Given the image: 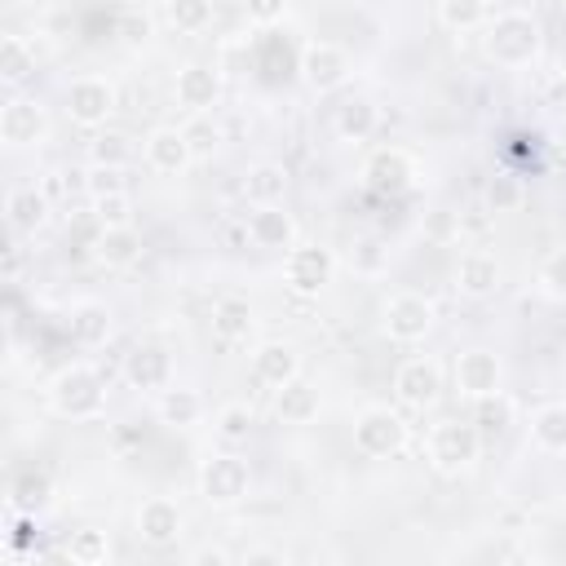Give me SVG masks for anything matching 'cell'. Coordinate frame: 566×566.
I'll return each instance as SVG.
<instances>
[{"label":"cell","mask_w":566,"mask_h":566,"mask_svg":"<svg viewBox=\"0 0 566 566\" xmlns=\"http://www.w3.org/2000/svg\"><path fill=\"white\" fill-rule=\"evenodd\" d=\"M535 49H539V27H535L531 13L509 9V13H495V18H491V27H486V53H491L495 62L522 66V62L535 57Z\"/></svg>","instance_id":"cell-1"},{"label":"cell","mask_w":566,"mask_h":566,"mask_svg":"<svg viewBox=\"0 0 566 566\" xmlns=\"http://www.w3.org/2000/svg\"><path fill=\"white\" fill-rule=\"evenodd\" d=\"M4 212H9V226L13 230H40L44 217H49V199H44L40 186H18V190H9Z\"/></svg>","instance_id":"cell-24"},{"label":"cell","mask_w":566,"mask_h":566,"mask_svg":"<svg viewBox=\"0 0 566 566\" xmlns=\"http://www.w3.org/2000/svg\"><path fill=\"white\" fill-rule=\"evenodd\" d=\"M66 111H71V119L80 128H102L106 115L115 111V88L102 75H80L66 88Z\"/></svg>","instance_id":"cell-5"},{"label":"cell","mask_w":566,"mask_h":566,"mask_svg":"<svg viewBox=\"0 0 566 566\" xmlns=\"http://www.w3.org/2000/svg\"><path fill=\"white\" fill-rule=\"evenodd\" d=\"M248 332H252V305L243 296H221L212 305V336L221 345H239L248 340Z\"/></svg>","instance_id":"cell-21"},{"label":"cell","mask_w":566,"mask_h":566,"mask_svg":"<svg viewBox=\"0 0 566 566\" xmlns=\"http://www.w3.org/2000/svg\"><path fill=\"white\" fill-rule=\"evenodd\" d=\"M35 71V49L22 40V35H4L0 40V75L9 80V84H18V80H27Z\"/></svg>","instance_id":"cell-28"},{"label":"cell","mask_w":566,"mask_h":566,"mask_svg":"<svg viewBox=\"0 0 566 566\" xmlns=\"http://www.w3.org/2000/svg\"><path fill=\"white\" fill-rule=\"evenodd\" d=\"M486 212L491 217H500V212H517L522 203H526V186L517 181V177H509V172H495L491 181H486Z\"/></svg>","instance_id":"cell-29"},{"label":"cell","mask_w":566,"mask_h":566,"mask_svg":"<svg viewBox=\"0 0 566 566\" xmlns=\"http://www.w3.org/2000/svg\"><path fill=\"white\" fill-rule=\"evenodd\" d=\"M199 491L212 504H234L248 495V464L239 455H212L199 469Z\"/></svg>","instance_id":"cell-7"},{"label":"cell","mask_w":566,"mask_h":566,"mask_svg":"<svg viewBox=\"0 0 566 566\" xmlns=\"http://www.w3.org/2000/svg\"><path fill=\"white\" fill-rule=\"evenodd\" d=\"M402 442H407V424L389 407H367L354 420V447L363 455H394V451H402Z\"/></svg>","instance_id":"cell-4"},{"label":"cell","mask_w":566,"mask_h":566,"mask_svg":"<svg viewBox=\"0 0 566 566\" xmlns=\"http://www.w3.org/2000/svg\"><path fill=\"white\" fill-rule=\"evenodd\" d=\"M190 159H195V155H190L181 128H155V133L146 137V164H150L155 172H168V177H172V172H181Z\"/></svg>","instance_id":"cell-17"},{"label":"cell","mask_w":566,"mask_h":566,"mask_svg":"<svg viewBox=\"0 0 566 566\" xmlns=\"http://www.w3.org/2000/svg\"><path fill=\"white\" fill-rule=\"evenodd\" d=\"M394 394H398V402L411 407V411L433 407L438 394H442V371H438V363H433V358H407V363L394 371Z\"/></svg>","instance_id":"cell-6"},{"label":"cell","mask_w":566,"mask_h":566,"mask_svg":"<svg viewBox=\"0 0 566 566\" xmlns=\"http://www.w3.org/2000/svg\"><path fill=\"white\" fill-rule=\"evenodd\" d=\"M84 186H88V195H93V199L128 195V190H124V172H119V168H93V172L84 177Z\"/></svg>","instance_id":"cell-40"},{"label":"cell","mask_w":566,"mask_h":566,"mask_svg":"<svg viewBox=\"0 0 566 566\" xmlns=\"http://www.w3.org/2000/svg\"><path fill=\"white\" fill-rule=\"evenodd\" d=\"M354 265H358V270H380V265H385V248H380L376 239H363V243L354 248Z\"/></svg>","instance_id":"cell-44"},{"label":"cell","mask_w":566,"mask_h":566,"mask_svg":"<svg viewBox=\"0 0 566 566\" xmlns=\"http://www.w3.org/2000/svg\"><path fill=\"white\" fill-rule=\"evenodd\" d=\"M332 270H336V261H332L327 248H292V256H287V287L296 296H314L332 279Z\"/></svg>","instance_id":"cell-13"},{"label":"cell","mask_w":566,"mask_h":566,"mask_svg":"<svg viewBox=\"0 0 566 566\" xmlns=\"http://www.w3.org/2000/svg\"><path fill=\"white\" fill-rule=\"evenodd\" d=\"M371 128H376V106H371V102L354 97V102H345V106L336 111V133H340L345 142H363Z\"/></svg>","instance_id":"cell-30"},{"label":"cell","mask_w":566,"mask_h":566,"mask_svg":"<svg viewBox=\"0 0 566 566\" xmlns=\"http://www.w3.org/2000/svg\"><path fill=\"white\" fill-rule=\"evenodd\" d=\"M18 265H22V261H18V252L9 248V252H4V279H9V283L18 279Z\"/></svg>","instance_id":"cell-50"},{"label":"cell","mask_w":566,"mask_h":566,"mask_svg":"<svg viewBox=\"0 0 566 566\" xmlns=\"http://www.w3.org/2000/svg\"><path fill=\"white\" fill-rule=\"evenodd\" d=\"M217 93H221V80H217L212 66L190 62V66L177 71V102H181V106H190V111H208V106L217 102Z\"/></svg>","instance_id":"cell-18"},{"label":"cell","mask_w":566,"mask_h":566,"mask_svg":"<svg viewBox=\"0 0 566 566\" xmlns=\"http://www.w3.org/2000/svg\"><path fill=\"white\" fill-rule=\"evenodd\" d=\"M124 376H128V385H137V389H164L168 376H172V358H168V349H159V345H137V349L124 358Z\"/></svg>","instance_id":"cell-16"},{"label":"cell","mask_w":566,"mask_h":566,"mask_svg":"<svg viewBox=\"0 0 566 566\" xmlns=\"http://www.w3.org/2000/svg\"><path fill=\"white\" fill-rule=\"evenodd\" d=\"M18 566H27V562H18Z\"/></svg>","instance_id":"cell-52"},{"label":"cell","mask_w":566,"mask_h":566,"mask_svg":"<svg viewBox=\"0 0 566 566\" xmlns=\"http://www.w3.org/2000/svg\"><path fill=\"white\" fill-rule=\"evenodd\" d=\"M217 433H221L226 442H248V433H252V411L239 407V402L221 407V416H217Z\"/></svg>","instance_id":"cell-37"},{"label":"cell","mask_w":566,"mask_h":566,"mask_svg":"<svg viewBox=\"0 0 566 566\" xmlns=\"http://www.w3.org/2000/svg\"><path fill=\"white\" fill-rule=\"evenodd\" d=\"M243 566H287V562H283V553H274V548H252V553L243 557Z\"/></svg>","instance_id":"cell-48"},{"label":"cell","mask_w":566,"mask_h":566,"mask_svg":"<svg viewBox=\"0 0 566 566\" xmlns=\"http://www.w3.org/2000/svg\"><path fill=\"white\" fill-rule=\"evenodd\" d=\"M301 75H305V84L318 88V93L340 88L345 75H349V57H345L336 44L314 40V44H305V53H301Z\"/></svg>","instance_id":"cell-10"},{"label":"cell","mask_w":566,"mask_h":566,"mask_svg":"<svg viewBox=\"0 0 566 566\" xmlns=\"http://www.w3.org/2000/svg\"><path fill=\"white\" fill-rule=\"evenodd\" d=\"M248 18L252 22H274V18H283V4L279 0H256V4H248Z\"/></svg>","instance_id":"cell-46"},{"label":"cell","mask_w":566,"mask_h":566,"mask_svg":"<svg viewBox=\"0 0 566 566\" xmlns=\"http://www.w3.org/2000/svg\"><path fill=\"white\" fill-rule=\"evenodd\" d=\"M40 190H44V199H49V203H53V199H62V195H66V172H44Z\"/></svg>","instance_id":"cell-47"},{"label":"cell","mask_w":566,"mask_h":566,"mask_svg":"<svg viewBox=\"0 0 566 566\" xmlns=\"http://www.w3.org/2000/svg\"><path fill=\"white\" fill-rule=\"evenodd\" d=\"M119 31H124L128 40H137V35L150 31V18H146L142 9H124V13H119Z\"/></svg>","instance_id":"cell-45"},{"label":"cell","mask_w":566,"mask_h":566,"mask_svg":"<svg viewBox=\"0 0 566 566\" xmlns=\"http://www.w3.org/2000/svg\"><path fill=\"white\" fill-rule=\"evenodd\" d=\"M128 159H133V142H128V133L106 128V133L93 137V168H119V172H124Z\"/></svg>","instance_id":"cell-31"},{"label":"cell","mask_w":566,"mask_h":566,"mask_svg":"<svg viewBox=\"0 0 566 566\" xmlns=\"http://www.w3.org/2000/svg\"><path fill=\"white\" fill-rule=\"evenodd\" d=\"M199 411H203V402H199L195 389H168L164 402H159V416H164L168 424H195Z\"/></svg>","instance_id":"cell-34"},{"label":"cell","mask_w":566,"mask_h":566,"mask_svg":"<svg viewBox=\"0 0 566 566\" xmlns=\"http://www.w3.org/2000/svg\"><path fill=\"white\" fill-rule=\"evenodd\" d=\"M482 451V433L469 424V420H442L429 438V455L442 473H455V469H469Z\"/></svg>","instance_id":"cell-3"},{"label":"cell","mask_w":566,"mask_h":566,"mask_svg":"<svg viewBox=\"0 0 566 566\" xmlns=\"http://www.w3.org/2000/svg\"><path fill=\"white\" fill-rule=\"evenodd\" d=\"M509 420H513V407H509L500 394H491V398H482V402H478L473 429H478L482 438H500V433L509 429Z\"/></svg>","instance_id":"cell-35"},{"label":"cell","mask_w":566,"mask_h":566,"mask_svg":"<svg viewBox=\"0 0 566 566\" xmlns=\"http://www.w3.org/2000/svg\"><path fill=\"white\" fill-rule=\"evenodd\" d=\"M438 18H442L451 31H469V27L491 22L495 13H491L486 4H478V0H442V4H438Z\"/></svg>","instance_id":"cell-32"},{"label":"cell","mask_w":566,"mask_h":566,"mask_svg":"<svg viewBox=\"0 0 566 566\" xmlns=\"http://www.w3.org/2000/svg\"><path fill=\"white\" fill-rule=\"evenodd\" d=\"M71 336L80 340V345H106V336H111V314H106V305H80L75 314H71Z\"/></svg>","instance_id":"cell-27"},{"label":"cell","mask_w":566,"mask_h":566,"mask_svg":"<svg viewBox=\"0 0 566 566\" xmlns=\"http://www.w3.org/2000/svg\"><path fill=\"white\" fill-rule=\"evenodd\" d=\"M49 398H53V407H57L62 416L84 420V416H97V411H102V402H106V385H102V376L88 371V367H66V371L53 376Z\"/></svg>","instance_id":"cell-2"},{"label":"cell","mask_w":566,"mask_h":566,"mask_svg":"<svg viewBox=\"0 0 566 566\" xmlns=\"http://www.w3.org/2000/svg\"><path fill=\"white\" fill-rule=\"evenodd\" d=\"M66 557H71V566H106V557H111V539H106V531H97V526H80V531H71V539H66Z\"/></svg>","instance_id":"cell-26"},{"label":"cell","mask_w":566,"mask_h":566,"mask_svg":"<svg viewBox=\"0 0 566 566\" xmlns=\"http://www.w3.org/2000/svg\"><path fill=\"white\" fill-rule=\"evenodd\" d=\"M495 283H500V261L491 252L473 248V252H464L455 261V287L464 296H486V292H495Z\"/></svg>","instance_id":"cell-19"},{"label":"cell","mask_w":566,"mask_h":566,"mask_svg":"<svg viewBox=\"0 0 566 566\" xmlns=\"http://www.w3.org/2000/svg\"><path fill=\"white\" fill-rule=\"evenodd\" d=\"M243 190H248V199L256 208H279L283 195H287V172L279 164H256V168H248Z\"/></svg>","instance_id":"cell-25"},{"label":"cell","mask_w":566,"mask_h":566,"mask_svg":"<svg viewBox=\"0 0 566 566\" xmlns=\"http://www.w3.org/2000/svg\"><path fill=\"white\" fill-rule=\"evenodd\" d=\"M93 252L106 270H128L142 261V234L133 226H106V230H97Z\"/></svg>","instance_id":"cell-14"},{"label":"cell","mask_w":566,"mask_h":566,"mask_svg":"<svg viewBox=\"0 0 566 566\" xmlns=\"http://www.w3.org/2000/svg\"><path fill=\"white\" fill-rule=\"evenodd\" d=\"M429 327H433V305L424 296H416V292L389 296V305H385V332L394 340H420Z\"/></svg>","instance_id":"cell-9"},{"label":"cell","mask_w":566,"mask_h":566,"mask_svg":"<svg viewBox=\"0 0 566 566\" xmlns=\"http://www.w3.org/2000/svg\"><path fill=\"white\" fill-rule=\"evenodd\" d=\"M455 385L478 402L500 394V358L491 349H464L455 358Z\"/></svg>","instance_id":"cell-12"},{"label":"cell","mask_w":566,"mask_h":566,"mask_svg":"<svg viewBox=\"0 0 566 566\" xmlns=\"http://www.w3.org/2000/svg\"><path fill=\"white\" fill-rule=\"evenodd\" d=\"M44 133H49V119H44V106H40V102H31V97L4 102V111H0V137H4L9 146L44 142Z\"/></svg>","instance_id":"cell-11"},{"label":"cell","mask_w":566,"mask_h":566,"mask_svg":"<svg viewBox=\"0 0 566 566\" xmlns=\"http://www.w3.org/2000/svg\"><path fill=\"white\" fill-rule=\"evenodd\" d=\"M500 566H531V562H526V557H504Z\"/></svg>","instance_id":"cell-51"},{"label":"cell","mask_w":566,"mask_h":566,"mask_svg":"<svg viewBox=\"0 0 566 566\" xmlns=\"http://www.w3.org/2000/svg\"><path fill=\"white\" fill-rule=\"evenodd\" d=\"M363 181L371 195H385V199H398L411 190V159L398 150V146H380L367 168H363Z\"/></svg>","instance_id":"cell-8"},{"label":"cell","mask_w":566,"mask_h":566,"mask_svg":"<svg viewBox=\"0 0 566 566\" xmlns=\"http://www.w3.org/2000/svg\"><path fill=\"white\" fill-rule=\"evenodd\" d=\"M181 133H186V146H190V155H195V159L212 155V150H217V142H221L217 124H208V119H190Z\"/></svg>","instance_id":"cell-39"},{"label":"cell","mask_w":566,"mask_h":566,"mask_svg":"<svg viewBox=\"0 0 566 566\" xmlns=\"http://www.w3.org/2000/svg\"><path fill=\"white\" fill-rule=\"evenodd\" d=\"M544 283H548V292L566 296V248H562V252H553V256L544 261Z\"/></svg>","instance_id":"cell-43"},{"label":"cell","mask_w":566,"mask_h":566,"mask_svg":"<svg viewBox=\"0 0 566 566\" xmlns=\"http://www.w3.org/2000/svg\"><path fill=\"white\" fill-rule=\"evenodd\" d=\"M531 429H535L539 447H548V451H566V402L544 407V411L531 420Z\"/></svg>","instance_id":"cell-33"},{"label":"cell","mask_w":566,"mask_h":566,"mask_svg":"<svg viewBox=\"0 0 566 566\" xmlns=\"http://www.w3.org/2000/svg\"><path fill=\"white\" fill-rule=\"evenodd\" d=\"M137 535H142L146 544H155V548L172 544V539L181 535V513H177V504L164 500V495L146 500V504L137 509Z\"/></svg>","instance_id":"cell-15"},{"label":"cell","mask_w":566,"mask_h":566,"mask_svg":"<svg viewBox=\"0 0 566 566\" xmlns=\"http://www.w3.org/2000/svg\"><path fill=\"white\" fill-rule=\"evenodd\" d=\"M252 371H256V380H265V385L283 389L287 380H296V376H301V358H296V349H292V345L270 340V345H261V349H256Z\"/></svg>","instance_id":"cell-20"},{"label":"cell","mask_w":566,"mask_h":566,"mask_svg":"<svg viewBox=\"0 0 566 566\" xmlns=\"http://www.w3.org/2000/svg\"><path fill=\"white\" fill-rule=\"evenodd\" d=\"M49 500V478L44 473H22L18 482H13V509H40Z\"/></svg>","instance_id":"cell-38"},{"label":"cell","mask_w":566,"mask_h":566,"mask_svg":"<svg viewBox=\"0 0 566 566\" xmlns=\"http://www.w3.org/2000/svg\"><path fill=\"white\" fill-rule=\"evenodd\" d=\"M190 566H230V562H226V553H221V548H203V553H195V562H190Z\"/></svg>","instance_id":"cell-49"},{"label":"cell","mask_w":566,"mask_h":566,"mask_svg":"<svg viewBox=\"0 0 566 566\" xmlns=\"http://www.w3.org/2000/svg\"><path fill=\"white\" fill-rule=\"evenodd\" d=\"M424 234H429L433 243H451V239H460V217H455V212H429Z\"/></svg>","instance_id":"cell-42"},{"label":"cell","mask_w":566,"mask_h":566,"mask_svg":"<svg viewBox=\"0 0 566 566\" xmlns=\"http://www.w3.org/2000/svg\"><path fill=\"white\" fill-rule=\"evenodd\" d=\"M274 411H279L283 424H310V420L318 416V389H314L310 380L296 376V380H287V385L279 389Z\"/></svg>","instance_id":"cell-22"},{"label":"cell","mask_w":566,"mask_h":566,"mask_svg":"<svg viewBox=\"0 0 566 566\" xmlns=\"http://www.w3.org/2000/svg\"><path fill=\"white\" fill-rule=\"evenodd\" d=\"M93 208H97V221H102V230H106V226H133V221H128V217H133V203H128V195L93 199Z\"/></svg>","instance_id":"cell-41"},{"label":"cell","mask_w":566,"mask_h":566,"mask_svg":"<svg viewBox=\"0 0 566 566\" xmlns=\"http://www.w3.org/2000/svg\"><path fill=\"white\" fill-rule=\"evenodd\" d=\"M248 234H252L256 248H292L296 226H292V217L283 208H256L248 217Z\"/></svg>","instance_id":"cell-23"},{"label":"cell","mask_w":566,"mask_h":566,"mask_svg":"<svg viewBox=\"0 0 566 566\" xmlns=\"http://www.w3.org/2000/svg\"><path fill=\"white\" fill-rule=\"evenodd\" d=\"M168 22L177 31H199L212 22V4L208 0H177V4H168Z\"/></svg>","instance_id":"cell-36"}]
</instances>
